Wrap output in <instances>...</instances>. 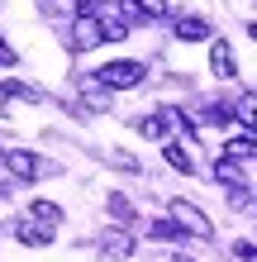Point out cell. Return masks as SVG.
<instances>
[{"mask_svg": "<svg viewBox=\"0 0 257 262\" xmlns=\"http://www.w3.org/2000/svg\"><path fill=\"white\" fill-rule=\"evenodd\" d=\"M67 43H72V53H90V48H100V43H105V19H100V14H77V19H72Z\"/></svg>", "mask_w": 257, "mask_h": 262, "instance_id": "obj_1", "label": "cell"}, {"mask_svg": "<svg viewBox=\"0 0 257 262\" xmlns=\"http://www.w3.org/2000/svg\"><path fill=\"white\" fill-rule=\"evenodd\" d=\"M96 76H100L110 91H133V86L148 76V67H143V62H129V57H124V62H105Z\"/></svg>", "mask_w": 257, "mask_h": 262, "instance_id": "obj_2", "label": "cell"}, {"mask_svg": "<svg viewBox=\"0 0 257 262\" xmlns=\"http://www.w3.org/2000/svg\"><path fill=\"white\" fill-rule=\"evenodd\" d=\"M172 220L186 229V234H195V238H209V234H215L209 214H205L200 205H191V200H172Z\"/></svg>", "mask_w": 257, "mask_h": 262, "instance_id": "obj_3", "label": "cell"}, {"mask_svg": "<svg viewBox=\"0 0 257 262\" xmlns=\"http://www.w3.org/2000/svg\"><path fill=\"white\" fill-rule=\"evenodd\" d=\"M77 91H81V100H86V110H96V115H105L110 110V100H114V91L100 81L96 72H86V76H77Z\"/></svg>", "mask_w": 257, "mask_h": 262, "instance_id": "obj_4", "label": "cell"}, {"mask_svg": "<svg viewBox=\"0 0 257 262\" xmlns=\"http://www.w3.org/2000/svg\"><path fill=\"white\" fill-rule=\"evenodd\" d=\"M5 172H10V177H19V181H34V177L48 172V167H43L29 148H10V152H5Z\"/></svg>", "mask_w": 257, "mask_h": 262, "instance_id": "obj_5", "label": "cell"}, {"mask_svg": "<svg viewBox=\"0 0 257 262\" xmlns=\"http://www.w3.org/2000/svg\"><path fill=\"white\" fill-rule=\"evenodd\" d=\"M209 72L219 76V81H229V76H238V62H233V48L224 38H209Z\"/></svg>", "mask_w": 257, "mask_h": 262, "instance_id": "obj_6", "label": "cell"}, {"mask_svg": "<svg viewBox=\"0 0 257 262\" xmlns=\"http://www.w3.org/2000/svg\"><path fill=\"white\" fill-rule=\"evenodd\" d=\"M172 34L181 43H205L209 38V24L200 19V14H176V19H172Z\"/></svg>", "mask_w": 257, "mask_h": 262, "instance_id": "obj_7", "label": "cell"}, {"mask_svg": "<svg viewBox=\"0 0 257 262\" xmlns=\"http://www.w3.org/2000/svg\"><path fill=\"white\" fill-rule=\"evenodd\" d=\"M215 177L224 181L229 191H248V177H243V162H233V158H224L219 152V162H215Z\"/></svg>", "mask_w": 257, "mask_h": 262, "instance_id": "obj_8", "label": "cell"}, {"mask_svg": "<svg viewBox=\"0 0 257 262\" xmlns=\"http://www.w3.org/2000/svg\"><path fill=\"white\" fill-rule=\"evenodd\" d=\"M100 253H105V257H129V253H133V234H124V229H110V234L100 238Z\"/></svg>", "mask_w": 257, "mask_h": 262, "instance_id": "obj_9", "label": "cell"}, {"mask_svg": "<svg viewBox=\"0 0 257 262\" xmlns=\"http://www.w3.org/2000/svg\"><path fill=\"white\" fill-rule=\"evenodd\" d=\"M0 91H5V100H24V105H43V86H34V81H5Z\"/></svg>", "mask_w": 257, "mask_h": 262, "instance_id": "obj_10", "label": "cell"}, {"mask_svg": "<svg viewBox=\"0 0 257 262\" xmlns=\"http://www.w3.org/2000/svg\"><path fill=\"white\" fill-rule=\"evenodd\" d=\"M233 119H238V124H248V129L257 134V91H243V96L233 100Z\"/></svg>", "mask_w": 257, "mask_h": 262, "instance_id": "obj_11", "label": "cell"}, {"mask_svg": "<svg viewBox=\"0 0 257 262\" xmlns=\"http://www.w3.org/2000/svg\"><path fill=\"white\" fill-rule=\"evenodd\" d=\"M14 238L24 248H43V243H53V229H34V220H29V224H14Z\"/></svg>", "mask_w": 257, "mask_h": 262, "instance_id": "obj_12", "label": "cell"}, {"mask_svg": "<svg viewBox=\"0 0 257 262\" xmlns=\"http://www.w3.org/2000/svg\"><path fill=\"white\" fill-rule=\"evenodd\" d=\"M29 220L57 229V224H62V205H53V200H34V205H29Z\"/></svg>", "mask_w": 257, "mask_h": 262, "instance_id": "obj_13", "label": "cell"}, {"mask_svg": "<svg viewBox=\"0 0 257 262\" xmlns=\"http://www.w3.org/2000/svg\"><path fill=\"white\" fill-rule=\"evenodd\" d=\"M224 158H233V162L257 158V134H248V138H229V143H224Z\"/></svg>", "mask_w": 257, "mask_h": 262, "instance_id": "obj_14", "label": "cell"}, {"mask_svg": "<svg viewBox=\"0 0 257 262\" xmlns=\"http://www.w3.org/2000/svg\"><path fill=\"white\" fill-rule=\"evenodd\" d=\"M148 238H162V243H181V238H186V229H181L176 220H153V224H148Z\"/></svg>", "mask_w": 257, "mask_h": 262, "instance_id": "obj_15", "label": "cell"}, {"mask_svg": "<svg viewBox=\"0 0 257 262\" xmlns=\"http://www.w3.org/2000/svg\"><path fill=\"white\" fill-rule=\"evenodd\" d=\"M133 129H138L143 138H162V134H167V110H157V115H143V119H133Z\"/></svg>", "mask_w": 257, "mask_h": 262, "instance_id": "obj_16", "label": "cell"}, {"mask_svg": "<svg viewBox=\"0 0 257 262\" xmlns=\"http://www.w3.org/2000/svg\"><path fill=\"white\" fill-rule=\"evenodd\" d=\"M162 152H167V167H176V172H195V162H191V152L186 148H181V143H167V148H162Z\"/></svg>", "mask_w": 257, "mask_h": 262, "instance_id": "obj_17", "label": "cell"}, {"mask_svg": "<svg viewBox=\"0 0 257 262\" xmlns=\"http://www.w3.org/2000/svg\"><path fill=\"white\" fill-rule=\"evenodd\" d=\"M100 19H105V38H110V43H124V38H129V24H124V14H110V10H105Z\"/></svg>", "mask_w": 257, "mask_h": 262, "instance_id": "obj_18", "label": "cell"}, {"mask_svg": "<svg viewBox=\"0 0 257 262\" xmlns=\"http://www.w3.org/2000/svg\"><path fill=\"white\" fill-rule=\"evenodd\" d=\"M105 205H110V214H114V220H124V224H133V220H138V214H133V205H129V200L119 195V191H110V200H105Z\"/></svg>", "mask_w": 257, "mask_h": 262, "instance_id": "obj_19", "label": "cell"}, {"mask_svg": "<svg viewBox=\"0 0 257 262\" xmlns=\"http://www.w3.org/2000/svg\"><path fill=\"white\" fill-rule=\"evenodd\" d=\"M143 14H148V24H157V19H167V0H138Z\"/></svg>", "mask_w": 257, "mask_h": 262, "instance_id": "obj_20", "label": "cell"}, {"mask_svg": "<svg viewBox=\"0 0 257 262\" xmlns=\"http://www.w3.org/2000/svg\"><path fill=\"white\" fill-rule=\"evenodd\" d=\"M119 14H124V19H133V24H148V14H143L138 0H119Z\"/></svg>", "mask_w": 257, "mask_h": 262, "instance_id": "obj_21", "label": "cell"}, {"mask_svg": "<svg viewBox=\"0 0 257 262\" xmlns=\"http://www.w3.org/2000/svg\"><path fill=\"white\" fill-rule=\"evenodd\" d=\"M110 162H114V167H124V172H138V162H133L129 152H119V148H110Z\"/></svg>", "mask_w": 257, "mask_h": 262, "instance_id": "obj_22", "label": "cell"}, {"mask_svg": "<svg viewBox=\"0 0 257 262\" xmlns=\"http://www.w3.org/2000/svg\"><path fill=\"white\" fill-rule=\"evenodd\" d=\"M233 257H243V262H257V243H233Z\"/></svg>", "mask_w": 257, "mask_h": 262, "instance_id": "obj_23", "label": "cell"}, {"mask_svg": "<svg viewBox=\"0 0 257 262\" xmlns=\"http://www.w3.org/2000/svg\"><path fill=\"white\" fill-rule=\"evenodd\" d=\"M72 5H77V14H105L100 0H72Z\"/></svg>", "mask_w": 257, "mask_h": 262, "instance_id": "obj_24", "label": "cell"}, {"mask_svg": "<svg viewBox=\"0 0 257 262\" xmlns=\"http://www.w3.org/2000/svg\"><path fill=\"white\" fill-rule=\"evenodd\" d=\"M14 62H19V53H14L10 43H0V67H14Z\"/></svg>", "mask_w": 257, "mask_h": 262, "instance_id": "obj_25", "label": "cell"}, {"mask_svg": "<svg viewBox=\"0 0 257 262\" xmlns=\"http://www.w3.org/2000/svg\"><path fill=\"white\" fill-rule=\"evenodd\" d=\"M248 34H252V38H257V24H248Z\"/></svg>", "mask_w": 257, "mask_h": 262, "instance_id": "obj_26", "label": "cell"}, {"mask_svg": "<svg viewBox=\"0 0 257 262\" xmlns=\"http://www.w3.org/2000/svg\"><path fill=\"white\" fill-rule=\"evenodd\" d=\"M176 262H191V257H176Z\"/></svg>", "mask_w": 257, "mask_h": 262, "instance_id": "obj_27", "label": "cell"}]
</instances>
